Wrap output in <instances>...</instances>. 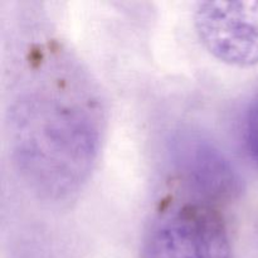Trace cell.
I'll use <instances>...</instances> for the list:
<instances>
[{
  "instance_id": "1",
  "label": "cell",
  "mask_w": 258,
  "mask_h": 258,
  "mask_svg": "<svg viewBox=\"0 0 258 258\" xmlns=\"http://www.w3.org/2000/svg\"><path fill=\"white\" fill-rule=\"evenodd\" d=\"M98 87L57 40L34 44L9 93L7 127L17 170L45 201L63 202L85 186L105 134Z\"/></svg>"
},
{
  "instance_id": "2",
  "label": "cell",
  "mask_w": 258,
  "mask_h": 258,
  "mask_svg": "<svg viewBox=\"0 0 258 258\" xmlns=\"http://www.w3.org/2000/svg\"><path fill=\"white\" fill-rule=\"evenodd\" d=\"M143 258H233L218 208L194 201L170 203L149 222Z\"/></svg>"
},
{
  "instance_id": "3",
  "label": "cell",
  "mask_w": 258,
  "mask_h": 258,
  "mask_svg": "<svg viewBox=\"0 0 258 258\" xmlns=\"http://www.w3.org/2000/svg\"><path fill=\"white\" fill-rule=\"evenodd\" d=\"M168 155L174 175L190 201L217 208L241 194L242 178L236 166L199 131H176L168 143Z\"/></svg>"
},
{
  "instance_id": "4",
  "label": "cell",
  "mask_w": 258,
  "mask_h": 258,
  "mask_svg": "<svg viewBox=\"0 0 258 258\" xmlns=\"http://www.w3.org/2000/svg\"><path fill=\"white\" fill-rule=\"evenodd\" d=\"M197 34L212 55L238 67L258 63V2H203L194 12Z\"/></svg>"
},
{
  "instance_id": "5",
  "label": "cell",
  "mask_w": 258,
  "mask_h": 258,
  "mask_svg": "<svg viewBox=\"0 0 258 258\" xmlns=\"http://www.w3.org/2000/svg\"><path fill=\"white\" fill-rule=\"evenodd\" d=\"M242 138L247 154L258 166V91L249 98L244 108Z\"/></svg>"
}]
</instances>
